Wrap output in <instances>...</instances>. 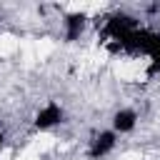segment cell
<instances>
[{"label":"cell","instance_id":"obj_1","mask_svg":"<svg viewBox=\"0 0 160 160\" xmlns=\"http://www.w3.org/2000/svg\"><path fill=\"white\" fill-rule=\"evenodd\" d=\"M112 148H115V132H112V130H105V132H100V135H95V138H92L88 155H90L92 160H98V158L108 155Z\"/></svg>","mask_w":160,"mask_h":160},{"label":"cell","instance_id":"obj_2","mask_svg":"<svg viewBox=\"0 0 160 160\" xmlns=\"http://www.w3.org/2000/svg\"><path fill=\"white\" fill-rule=\"evenodd\" d=\"M60 120H62V108H60L58 102H50V105H45V108L38 112V118H35V128H38V130H48V128L58 125Z\"/></svg>","mask_w":160,"mask_h":160},{"label":"cell","instance_id":"obj_3","mask_svg":"<svg viewBox=\"0 0 160 160\" xmlns=\"http://www.w3.org/2000/svg\"><path fill=\"white\" fill-rule=\"evenodd\" d=\"M138 122V115L132 110H118L112 115V132H130Z\"/></svg>","mask_w":160,"mask_h":160},{"label":"cell","instance_id":"obj_4","mask_svg":"<svg viewBox=\"0 0 160 160\" xmlns=\"http://www.w3.org/2000/svg\"><path fill=\"white\" fill-rule=\"evenodd\" d=\"M82 25H85V15H80V12H72V15H68V20H65V38L68 40H75L80 32H82Z\"/></svg>","mask_w":160,"mask_h":160},{"label":"cell","instance_id":"obj_5","mask_svg":"<svg viewBox=\"0 0 160 160\" xmlns=\"http://www.w3.org/2000/svg\"><path fill=\"white\" fill-rule=\"evenodd\" d=\"M2 142H5V135H2V130H0V148H2Z\"/></svg>","mask_w":160,"mask_h":160}]
</instances>
